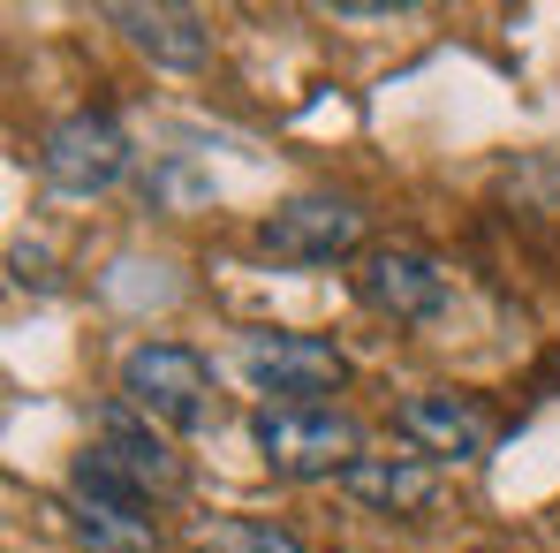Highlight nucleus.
Segmentation results:
<instances>
[{
    "instance_id": "f257e3e1",
    "label": "nucleus",
    "mask_w": 560,
    "mask_h": 553,
    "mask_svg": "<svg viewBox=\"0 0 560 553\" xmlns=\"http://www.w3.org/2000/svg\"><path fill=\"white\" fill-rule=\"evenodd\" d=\"M250 433L273 477H341L349 462H364V425L334 402H266Z\"/></svg>"
},
{
    "instance_id": "f03ea898",
    "label": "nucleus",
    "mask_w": 560,
    "mask_h": 553,
    "mask_svg": "<svg viewBox=\"0 0 560 553\" xmlns=\"http://www.w3.org/2000/svg\"><path fill=\"white\" fill-rule=\"evenodd\" d=\"M121 402H137L167 433H205L212 410H220V387H212V365L189 342H137L121 357Z\"/></svg>"
},
{
    "instance_id": "7ed1b4c3",
    "label": "nucleus",
    "mask_w": 560,
    "mask_h": 553,
    "mask_svg": "<svg viewBox=\"0 0 560 553\" xmlns=\"http://www.w3.org/2000/svg\"><path fill=\"white\" fill-rule=\"evenodd\" d=\"M61 508H69V531L92 553H160L152 500H144L129 477H114L92 448L69 462V500H61Z\"/></svg>"
},
{
    "instance_id": "20e7f679",
    "label": "nucleus",
    "mask_w": 560,
    "mask_h": 553,
    "mask_svg": "<svg viewBox=\"0 0 560 553\" xmlns=\"http://www.w3.org/2000/svg\"><path fill=\"white\" fill-rule=\"evenodd\" d=\"M364 205L357 197H326V189H303L273 205L258 220V251H273L280 266H334V258H357L364 251Z\"/></svg>"
},
{
    "instance_id": "39448f33",
    "label": "nucleus",
    "mask_w": 560,
    "mask_h": 553,
    "mask_svg": "<svg viewBox=\"0 0 560 553\" xmlns=\"http://www.w3.org/2000/svg\"><path fill=\"white\" fill-rule=\"evenodd\" d=\"M38 175H46L54 189H69V197L114 189L121 175H129V137H121V122H114L106 106L61 114V122L38 137Z\"/></svg>"
},
{
    "instance_id": "423d86ee",
    "label": "nucleus",
    "mask_w": 560,
    "mask_h": 553,
    "mask_svg": "<svg viewBox=\"0 0 560 553\" xmlns=\"http://www.w3.org/2000/svg\"><path fill=\"white\" fill-rule=\"evenodd\" d=\"M92 456L114 470V477H129L144 500H175L183 493V456H175V440H167V425H152L137 402H98L92 410Z\"/></svg>"
},
{
    "instance_id": "0eeeda50",
    "label": "nucleus",
    "mask_w": 560,
    "mask_h": 553,
    "mask_svg": "<svg viewBox=\"0 0 560 553\" xmlns=\"http://www.w3.org/2000/svg\"><path fill=\"white\" fill-rule=\"evenodd\" d=\"M243 371L266 402H318L349 379V357L326 342V334H280V326H258L243 334Z\"/></svg>"
},
{
    "instance_id": "6e6552de",
    "label": "nucleus",
    "mask_w": 560,
    "mask_h": 553,
    "mask_svg": "<svg viewBox=\"0 0 560 553\" xmlns=\"http://www.w3.org/2000/svg\"><path fill=\"white\" fill-rule=\"evenodd\" d=\"M357 296L394 326H432L455 303V280L440 274V258H424L409 243H378V251L357 258Z\"/></svg>"
},
{
    "instance_id": "1a4fd4ad",
    "label": "nucleus",
    "mask_w": 560,
    "mask_h": 553,
    "mask_svg": "<svg viewBox=\"0 0 560 553\" xmlns=\"http://www.w3.org/2000/svg\"><path fill=\"white\" fill-rule=\"evenodd\" d=\"M394 425H401V440L417 456H432V462H477L492 448V433H500L492 402L469 394V387H424V394H409L394 410Z\"/></svg>"
},
{
    "instance_id": "9d476101",
    "label": "nucleus",
    "mask_w": 560,
    "mask_h": 553,
    "mask_svg": "<svg viewBox=\"0 0 560 553\" xmlns=\"http://www.w3.org/2000/svg\"><path fill=\"white\" fill-rule=\"evenodd\" d=\"M341 493H349L364 516L417 523V516L440 500V462H424V456H364V462L341 470Z\"/></svg>"
},
{
    "instance_id": "9b49d317",
    "label": "nucleus",
    "mask_w": 560,
    "mask_h": 553,
    "mask_svg": "<svg viewBox=\"0 0 560 553\" xmlns=\"http://www.w3.org/2000/svg\"><path fill=\"white\" fill-rule=\"evenodd\" d=\"M106 23L137 46V54H152L160 69H205L212 61V23L197 15V8H129V0H114L106 8Z\"/></svg>"
},
{
    "instance_id": "f8f14e48",
    "label": "nucleus",
    "mask_w": 560,
    "mask_h": 553,
    "mask_svg": "<svg viewBox=\"0 0 560 553\" xmlns=\"http://www.w3.org/2000/svg\"><path fill=\"white\" fill-rule=\"evenodd\" d=\"M189 553H311L288 523H258V516H197L189 523Z\"/></svg>"
}]
</instances>
